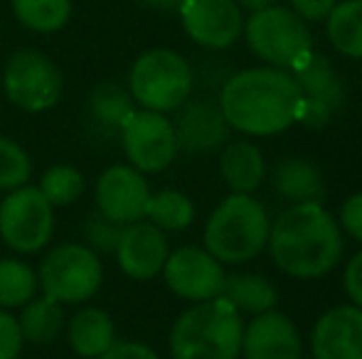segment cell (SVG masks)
Masks as SVG:
<instances>
[{"instance_id":"6da1fadb","label":"cell","mask_w":362,"mask_h":359,"mask_svg":"<svg viewBox=\"0 0 362 359\" xmlns=\"http://www.w3.org/2000/svg\"><path fill=\"white\" fill-rule=\"evenodd\" d=\"M300 104L303 94L296 79L276 67H254L232 74L217 99L229 128L257 138L284 133L298 123Z\"/></svg>"},{"instance_id":"7a4b0ae2","label":"cell","mask_w":362,"mask_h":359,"mask_svg":"<svg viewBox=\"0 0 362 359\" xmlns=\"http://www.w3.org/2000/svg\"><path fill=\"white\" fill-rule=\"evenodd\" d=\"M269 254L291 278H320L343 259V229L320 202H298L284 209L269 229Z\"/></svg>"},{"instance_id":"3957f363","label":"cell","mask_w":362,"mask_h":359,"mask_svg":"<svg viewBox=\"0 0 362 359\" xmlns=\"http://www.w3.org/2000/svg\"><path fill=\"white\" fill-rule=\"evenodd\" d=\"M244 322L227 298L195 303L170 327L173 359H239Z\"/></svg>"},{"instance_id":"277c9868","label":"cell","mask_w":362,"mask_h":359,"mask_svg":"<svg viewBox=\"0 0 362 359\" xmlns=\"http://www.w3.org/2000/svg\"><path fill=\"white\" fill-rule=\"evenodd\" d=\"M267 209L252 195H229L215 207L202 231V244L219 264L239 266L257 259L269 244Z\"/></svg>"},{"instance_id":"5b68a950","label":"cell","mask_w":362,"mask_h":359,"mask_svg":"<svg viewBox=\"0 0 362 359\" xmlns=\"http://www.w3.org/2000/svg\"><path fill=\"white\" fill-rule=\"evenodd\" d=\"M195 72L182 54L165 47L148 49L129 72V91L136 106L158 114L180 109L192 94Z\"/></svg>"},{"instance_id":"8992f818","label":"cell","mask_w":362,"mask_h":359,"mask_svg":"<svg viewBox=\"0 0 362 359\" xmlns=\"http://www.w3.org/2000/svg\"><path fill=\"white\" fill-rule=\"evenodd\" d=\"M242 35L249 49L262 62H267V67L284 72L296 69L313 52L308 23H303L293 10L284 5H269L257 13H249Z\"/></svg>"},{"instance_id":"52a82bcc","label":"cell","mask_w":362,"mask_h":359,"mask_svg":"<svg viewBox=\"0 0 362 359\" xmlns=\"http://www.w3.org/2000/svg\"><path fill=\"white\" fill-rule=\"evenodd\" d=\"M42 296L57 300L59 305H79L101 291L104 264L101 256L86 244H59L45 254L37 269Z\"/></svg>"},{"instance_id":"ba28073f","label":"cell","mask_w":362,"mask_h":359,"mask_svg":"<svg viewBox=\"0 0 362 359\" xmlns=\"http://www.w3.org/2000/svg\"><path fill=\"white\" fill-rule=\"evenodd\" d=\"M3 91L25 114H45L62 99L64 79L59 67L40 49H18L3 69Z\"/></svg>"},{"instance_id":"9c48e42d","label":"cell","mask_w":362,"mask_h":359,"mask_svg":"<svg viewBox=\"0 0 362 359\" xmlns=\"http://www.w3.org/2000/svg\"><path fill=\"white\" fill-rule=\"evenodd\" d=\"M54 207L33 185L8 192L0 202V239L18 254H37L52 241Z\"/></svg>"},{"instance_id":"30bf717a","label":"cell","mask_w":362,"mask_h":359,"mask_svg":"<svg viewBox=\"0 0 362 359\" xmlns=\"http://www.w3.org/2000/svg\"><path fill=\"white\" fill-rule=\"evenodd\" d=\"M119 135L129 165L144 175L168 170L177 155L175 130H173L170 118L158 111L136 109Z\"/></svg>"},{"instance_id":"8fae6325","label":"cell","mask_w":362,"mask_h":359,"mask_svg":"<svg viewBox=\"0 0 362 359\" xmlns=\"http://www.w3.org/2000/svg\"><path fill=\"white\" fill-rule=\"evenodd\" d=\"M165 286L177 298L190 303H202L219 298L224 291V264H219L205 246H180L170 251L163 266Z\"/></svg>"},{"instance_id":"7c38bea8","label":"cell","mask_w":362,"mask_h":359,"mask_svg":"<svg viewBox=\"0 0 362 359\" xmlns=\"http://www.w3.org/2000/svg\"><path fill=\"white\" fill-rule=\"evenodd\" d=\"M180 23L187 37L205 49H227L244 32V10L237 0H182Z\"/></svg>"},{"instance_id":"4fadbf2b","label":"cell","mask_w":362,"mask_h":359,"mask_svg":"<svg viewBox=\"0 0 362 359\" xmlns=\"http://www.w3.org/2000/svg\"><path fill=\"white\" fill-rule=\"evenodd\" d=\"M151 187L146 175L131 165H111L96 178V212L121 224H134L146 217Z\"/></svg>"},{"instance_id":"5bb4252c","label":"cell","mask_w":362,"mask_h":359,"mask_svg":"<svg viewBox=\"0 0 362 359\" xmlns=\"http://www.w3.org/2000/svg\"><path fill=\"white\" fill-rule=\"evenodd\" d=\"M175 130L177 150L185 153H215L222 145H227L229 123L222 116L215 101L187 99L180 109H175V118L170 121Z\"/></svg>"},{"instance_id":"9a60e30c","label":"cell","mask_w":362,"mask_h":359,"mask_svg":"<svg viewBox=\"0 0 362 359\" xmlns=\"http://www.w3.org/2000/svg\"><path fill=\"white\" fill-rule=\"evenodd\" d=\"M168 254H170V246H168L165 231H160L148 219L126 224L119 246L114 251L119 269L134 281L156 278L165 266Z\"/></svg>"},{"instance_id":"2e32d148","label":"cell","mask_w":362,"mask_h":359,"mask_svg":"<svg viewBox=\"0 0 362 359\" xmlns=\"http://www.w3.org/2000/svg\"><path fill=\"white\" fill-rule=\"evenodd\" d=\"M244 359H300L303 340L288 315L276 308L252 317L242 335Z\"/></svg>"},{"instance_id":"e0dca14e","label":"cell","mask_w":362,"mask_h":359,"mask_svg":"<svg viewBox=\"0 0 362 359\" xmlns=\"http://www.w3.org/2000/svg\"><path fill=\"white\" fill-rule=\"evenodd\" d=\"M313 359H362V308L335 305L310 332Z\"/></svg>"},{"instance_id":"ac0fdd59","label":"cell","mask_w":362,"mask_h":359,"mask_svg":"<svg viewBox=\"0 0 362 359\" xmlns=\"http://www.w3.org/2000/svg\"><path fill=\"white\" fill-rule=\"evenodd\" d=\"M219 173L232 192L252 195L267 178V160L259 145L252 140H234L222 148L219 155Z\"/></svg>"},{"instance_id":"d6986e66","label":"cell","mask_w":362,"mask_h":359,"mask_svg":"<svg viewBox=\"0 0 362 359\" xmlns=\"http://www.w3.org/2000/svg\"><path fill=\"white\" fill-rule=\"evenodd\" d=\"M67 340L74 355L84 359H99L116 342L114 317L101 308H81L67 322Z\"/></svg>"},{"instance_id":"ffe728a7","label":"cell","mask_w":362,"mask_h":359,"mask_svg":"<svg viewBox=\"0 0 362 359\" xmlns=\"http://www.w3.org/2000/svg\"><path fill=\"white\" fill-rule=\"evenodd\" d=\"M291 77L296 79L303 99L325 104L333 111H338L340 106H343V99H345L343 84H340L333 64H330L323 54L310 52L298 67L291 69Z\"/></svg>"},{"instance_id":"44dd1931","label":"cell","mask_w":362,"mask_h":359,"mask_svg":"<svg viewBox=\"0 0 362 359\" xmlns=\"http://www.w3.org/2000/svg\"><path fill=\"white\" fill-rule=\"evenodd\" d=\"M274 187L284 200L293 202H320L325 187H323V175L315 168V163H310L308 158H281L274 168Z\"/></svg>"},{"instance_id":"7402d4cb","label":"cell","mask_w":362,"mask_h":359,"mask_svg":"<svg viewBox=\"0 0 362 359\" xmlns=\"http://www.w3.org/2000/svg\"><path fill=\"white\" fill-rule=\"evenodd\" d=\"M18 325L23 332V340L30 345H52L64 330V310L57 300L47 296H35L33 300H28L20 308Z\"/></svg>"},{"instance_id":"603a6c76","label":"cell","mask_w":362,"mask_h":359,"mask_svg":"<svg viewBox=\"0 0 362 359\" xmlns=\"http://www.w3.org/2000/svg\"><path fill=\"white\" fill-rule=\"evenodd\" d=\"M136 101L131 91L116 82H101L89 94V116L106 133H121L126 121L134 116Z\"/></svg>"},{"instance_id":"cb8c5ba5","label":"cell","mask_w":362,"mask_h":359,"mask_svg":"<svg viewBox=\"0 0 362 359\" xmlns=\"http://www.w3.org/2000/svg\"><path fill=\"white\" fill-rule=\"evenodd\" d=\"M222 298H227L239 312L259 315V312L274 310L279 303V293L269 278L259 273H232L224 278Z\"/></svg>"},{"instance_id":"d4e9b609","label":"cell","mask_w":362,"mask_h":359,"mask_svg":"<svg viewBox=\"0 0 362 359\" xmlns=\"http://www.w3.org/2000/svg\"><path fill=\"white\" fill-rule=\"evenodd\" d=\"M325 32L340 54L362 59V0L335 3L325 18Z\"/></svg>"},{"instance_id":"484cf974","label":"cell","mask_w":362,"mask_h":359,"mask_svg":"<svg viewBox=\"0 0 362 359\" xmlns=\"http://www.w3.org/2000/svg\"><path fill=\"white\" fill-rule=\"evenodd\" d=\"M10 8L25 30L40 35L59 32L72 18V0H10Z\"/></svg>"},{"instance_id":"4316f807","label":"cell","mask_w":362,"mask_h":359,"mask_svg":"<svg viewBox=\"0 0 362 359\" xmlns=\"http://www.w3.org/2000/svg\"><path fill=\"white\" fill-rule=\"evenodd\" d=\"M160 231H185L195 221V205L177 190H160L148 197L146 217Z\"/></svg>"},{"instance_id":"83f0119b","label":"cell","mask_w":362,"mask_h":359,"mask_svg":"<svg viewBox=\"0 0 362 359\" xmlns=\"http://www.w3.org/2000/svg\"><path fill=\"white\" fill-rule=\"evenodd\" d=\"M40 291L37 271L20 259H0V308L15 310Z\"/></svg>"},{"instance_id":"f1b7e54d","label":"cell","mask_w":362,"mask_h":359,"mask_svg":"<svg viewBox=\"0 0 362 359\" xmlns=\"http://www.w3.org/2000/svg\"><path fill=\"white\" fill-rule=\"evenodd\" d=\"M84 175L76 165L69 163H57L52 168H47L40 178L37 190L45 195V200L57 209V207H69L84 192Z\"/></svg>"},{"instance_id":"f546056e","label":"cell","mask_w":362,"mask_h":359,"mask_svg":"<svg viewBox=\"0 0 362 359\" xmlns=\"http://www.w3.org/2000/svg\"><path fill=\"white\" fill-rule=\"evenodd\" d=\"M33 178V160L28 150L13 138L0 135V192H13Z\"/></svg>"},{"instance_id":"4dcf8cb0","label":"cell","mask_w":362,"mask_h":359,"mask_svg":"<svg viewBox=\"0 0 362 359\" xmlns=\"http://www.w3.org/2000/svg\"><path fill=\"white\" fill-rule=\"evenodd\" d=\"M124 229H126V224L109 219V217H104L101 212H94V214H89V219H86V224H84L86 246L94 249L96 254H114Z\"/></svg>"},{"instance_id":"1f68e13d","label":"cell","mask_w":362,"mask_h":359,"mask_svg":"<svg viewBox=\"0 0 362 359\" xmlns=\"http://www.w3.org/2000/svg\"><path fill=\"white\" fill-rule=\"evenodd\" d=\"M23 332H20L18 317L10 310L0 308V359H20L23 355Z\"/></svg>"},{"instance_id":"d6a6232c","label":"cell","mask_w":362,"mask_h":359,"mask_svg":"<svg viewBox=\"0 0 362 359\" xmlns=\"http://www.w3.org/2000/svg\"><path fill=\"white\" fill-rule=\"evenodd\" d=\"M340 229L348 236H353L355 241L362 244V192L348 197L340 207V217H338Z\"/></svg>"},{"instance_id":"836d02e7","label":"cell","mask_w":362,"mask_h":359,"mask_svg":"<svg viewBox=\"0 0 362 359\" xmlns=\"http://www.w3.org/2000/svg\"><path fill=\"white\" fill-rule=\"evenodd\" d=\"M99 359H160L151 345L139 340H116Z\"/></svg>"},{"instance_id":"e575fe53","label":"cell","mask_w":362,"mask_h":359,"mask_svg":"<svg viewBox=\"0 0 362 359\" xmlns=\"http://www.w3.org/2000/svg\"><path fill=\"white\" fill-rule=\"evenodd\" d=\"M291 10L298 15L303 23H320L330 15L338 0H288Z\"/></svg>"},{"instance_id":"d590c367","label":"cell","mask_w":362,"mask_h":359,"mask_svg":"<svg viewBox=\"0 0 362 359\" xmlns=\"http://www.w3.org/2000/svg\"><path fill=\"white\" fill-rule=\"evenodd\" d=\"M343 286H345V293H348L350 303L362 308V251H358V254L348 261V266H345Z\"/></svg>"},{"instance_id":"8d00e7d4","label":"cell","mask_w":362,"mask_h":359,"mask_svg":"<svg viewBox=\"0 0 362 359\" xmlns=\"http://www.w3.org/2000/svg\"><path fill=\"white\" fill-rule=\"evenodd\" d=\"M237 5L242 10H249V13H257V10H264L269 5H276V0H237Z\"/></svg>"},{"instance_id":"74e56055","label":"cell","mask_w":362,"mask_h":359,"mask_svg":"<svg viewBox=\"0 0 362 359\" xmlns=\"http://www.w3.org/2000/svg\"><path fill=\"white\" fill-rule=\"evenodd\" d=\"M141 3L156 10H180L182 0H141Z\"/></svg>"}]
</instances>
